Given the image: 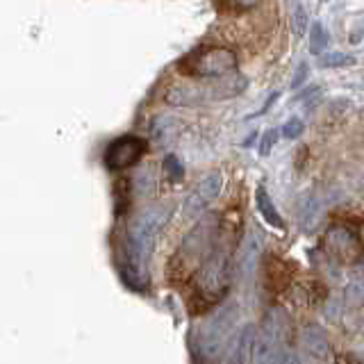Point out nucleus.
I'll return each mask as SVG.
<instances>
[{"label":"nucleus","instance_id":"obj_1","mask_svg":"<svg viewBox=\"0 0 364 364\" xmlns=\"http://www.w3.org/2000/svg\"><path fill=\"white\" fill-rule=\"evenodd\" d=\"M235 225H228L225 232L216 237L214 250L210 257L198 267L196 276H193V289L189 296V307L193 314L208 312L210 307L221 303L225 299L228 289L232 282V255H235Z\"/></svg>","mask_w":364,"mask_h":364},{"label":"nucleus","instance_id":"obj_2","mask_svg":"<svg viewBox=\"0 0 364 364\" xmlns=\"http://www.w3.org/2000/svg\"><path fill=\"white\" fill-rule=\"evenodd\" d=\"M221 216L212 212L191 228L189 235L182 239L180 248L176 250L173 262H171V278H185L189 280L191 273H196L198 267L205 259L210 257V253L214 250L216 237H219V228H221Z\"/></svg>","mask_w":364,"mask_h":364},{"label":"nucleus","instance_id":"obj_3","mask_svg":"<svg viewBox=\"0 0 364 364\" xmlns=\"http://www.w3.org/2000/svg\"><path fill=\"white\" fill-rule=\"evenodd\" d=\"M294 341V321L284 307H271L262 318L259 337L253 344L255 364H284Z\"/></svg>","mask_w":364,"mask_h":364},{"label":"nucleus","instance_id":"obj_4","mask_svg":"<svg viewBox=\"0 0 364 364\" xmlns=\"http://www.w3.org/2000/svg\"><path fill=\"white\" fill-rule=\"evenodd\" d=\"M246 87L244 77H225L223 82L216 85H185V87H173L166 94V102L176 107H191V105H200V102L208 100H223V98H232L237 94H242Z\"/></svg>","mask_w":364,"mask_h":364},{"label":"nucleus","instance_id":"obj_5","mask_svg":"<svg viewBox=\"0 0 364 364\" xmlns=\"http://www.w3.org/2000/svg\"><path fill=\"white\" fill-rule=\"evenodd\" d=\"M239 60L232 50L221 48V46H210L200 53L189 55L180 62V71L191 77H225L237 68Z\"/></svg>","mask_w":364,"mask_h":364},{"label":"nucleus","instance_id":"obj_6","mask_svg":"<svg viewBox=\"0 0 364 364\" xmlns=\"http://www.w3.org/2000/svg\"><path fill=\"white\" fill-rule=\"evenodd\" d=\"M326 250L337 262H344V264H358V262L362 259L360 223L355 228H350L346 223H335L326 232Z\"/></svg>","mask_w":364,"mask_h":364},{"label":"nucleus","instance_id":"obj_7","mask_svg":"<svg viewBox=\"0 0 364 364\" xmlns=\"http://www.w3.org/2000/svg\"><path fill=\"white\" fill-rule=\"evenodd\" d=\"M148 151V141L144 136L136 134H125L119 136L117 141H112L105 151V166L109 171H123L134 166Z\"/></svg>","mask_w":364,"mask_h":364},{"label":"nucleus","instance_id":"obj_8","mask_svg":"<svg viewBox=\"0 0 364 364\" xmlns=\"http://www.w3.org/2000/svg\"><path fill=\"white\" fill-rule=\"evenodd\" d=\"M237 307L235 305H225L219 314H214L208 323H205L203 333H200V346L203 350L208 353V355H214V353H219L221 346L225 344L228 335H230V330L235 326V314Z\"/></svg>","mask_w":364,"mask_h":364},{"label":"nucleus","instance_id":"obj_9","mask_svg":"<svg viewBox=\"0 0 364 364\" xmlns=\"http://www.w3.org/2000/svg\"><path fill=\"white\" fill-rule=\"evenodd\" d=\"M223 189V176L219 173V171H212V173L205 176L198 187L193 189L189 193V198L185 200V216H196L198 212H203L205 208H208V203H212L216 196L221 193Z\"/></svg>","mask_w":364,"mask_h":364},{"label":"nucleus","instance_id":"obj_10","mask_svg":"<svg viewBox=\"0 0 364 364\" xmlns=\"http://www.w3.org/2000/svg\"><path fill=\"white\" fill-rule=\"evenodd\" d=\"M301 341H303V348L310 353L314 360H330V355H333L330 339L326 335V330L318 323H307L301 335Z\"/></svg>","mask_w":364,"mask_h":364},{"label":"nucleus","instance_id":"obj_11","mask_svg":"<svg viewBox=\"0 0 364 364\" xmlns=\"http://www.w3.org/2000/svg\"><path fill=\"white\" fill-rule=\"evenodd\" d=\"M269 267L271 269H276V273L264 269V280H267V287L271 291H280L282 287H287L289 280H291V264H287V262H282L278 257H271L269 259Z\"/></svg>","mask_w":364,"mask_h":364},{"label":"nucleus","instance_id":"obj_12","mask_svg":"<svg viewBox=\"0 0 364 364\" xmlns=\"http://www.w3.org/2000/svg\"><path fill=\"white\" fill-rule=\"evenodd\" d=\"M255 203H257V210L259 214L264 216V221L273 228H278V230H284V221H282V216L278 214L276 210V205H273L271 196H269V191L264 187H259L257 193H255Z\"/></svg>","mask_w":364,"mask_h":364},{"label":"nucleus","instance_id":"obj_13","mask_svg":"<svg viewBox=\"0 0 364 364\" xmlns=\"http://www.w3.org/2000/svg\"><path fill=\"white\" fill-rule=\"evenodd\" d=\"M253 337H255V328L253 326H246L242 330V335L237 337V344L232 346V350L228 353L225 364H244L246 353L253 348Z\"/></svg>","mask_w":364,"mask_h":364},{"label":"nucleus","instance_id":"obj_14","mask_svg":"<svg viewBox=\"0 0 364 364\" xmlns=\"http://www.w3.org/2000/svg\"><path fill=\"white\" fill-rule=\"evenodd\" d=\"M132 187L136 189L139 196H153L155 187H157V178H155V171L153 168H141L136 171L134 178H132Z\"/></svg>","mask_w":364,"mask_h":364},{"label":"nucleus","instance_id":"obj_15","mask_svg":"<svg viewBox=\"0 0 364 364\" xmlns=\"http://www.w3.org/2000/svg\"><path fill=\"white\" fill-rule=\"evenodd\" d=\"M328 48V32L321 23H312V37H310V50L312 55H323V50Z\"/></svg>","mask_w":364,"mask_h":364},{"label":"nucleus","instance_id":"obj_16","mask_svg":"<svg viewBox=\"0 0 364 364\" xmlns=\"http://www.w3.org/2000/svg\"><path fill=\"white\" fill-rule=\"evenodd\" d=\"M353 57L350 55H344V53H328V55H321V66L323 68H337V66H350Z\"/></svg>","mask_w":364,"mask_h":364},{"label":"nucleus","instance_id":"obj_17","mask_svg":"<svg viewBox=\"0 0 364 364\" xmlns=\"http://www.w3.org/2000/svg\"><path fill=\"white\" fill-rule=\"evenodd\" d=\"M164 168H166V176L171 178V182H180L182 176H185V168H182L180 159L176 155H166L164 159Z\"/></svg>","mask_w":364,"mask_h":364},{"label":"nucleus","instance_id":"obj_18","mask_svg":"<svg viewBox=\"0 0 364 364\" xmlns=\"http://www.w3.org/2000/svg\"><path fill=\"white\" fill-rule=\"evenodd\" d=\"M344 303L348 307H360L362 305V282L355 280V282H350L348 287H346V299Z\"/></svg>","mask_w":364,"mask_h":364},{"label":"nucleus","instance_id":"obj_19","mask_svg":"<svg viewBox=\"0 0 364 364\" xmlns=\"http://www.w3.org/2000/svg\"><path fill=\"white\" fill-rule=\"evenodd\" d=\"M303 130H305V125L301 119H289L282 125V136H287V139H299V136L303 134Z\"/></svg>","mask_w":364,"mask_h":364},{"label":"nucleus","instance_id":"obj_20","mask_svg":"<svg viewBox=\"0 0 364 364\" xmlns=\"http://www.w3.org/2000/svg\"><path fill=\"white\" fill-rule=\"evenodd\" d=\"M291 28H294L296 37H303V34H305V30H307V14H305L303 7H296L294 18H291Z\"/></svg>","mask_w":364,"mask_h":364},{"label":"nucleus","instance_id":"obj_21","mask_svg":"<svg viewBox=\"0 0 364 364\" xmlns=\"http://www.w3.org/2000/svg\"><path fill=\"white\" fill-rule=\"evenodd\" d=\"M276 141H278V132L276 130H267L264 136H262V141H259V153L262 155H269L271 148L276 146Z\"/></svg>","mask_w":364,"mask_h":364},{"label":"nucleus","instance_id":"obj_22","mask_svg":"<svg viewBox=\"0 0 364 364\" xmlns=\"http://www.w3.org/2000/svg\"><path fill=\"white\" fill-rule=\"evenodd\" d=\"M259 0H223V5L232 7V9H239V11H246V9H253L257 7Z\"/></svg>","mask_w":364,"mask_h":364},{"label":"nucleus","instance_id":"obj_23","mask_svg":"<svg viewBox=\"0 0 364 364\" xmlns=\"http://www.w3.org/2000/svg\"><path fill=\"white\" fill-rule=\"evenodd\" d=\"M339 312H341V301L339 299H330L328 301V307H326V316L333 318V321H337L339 318Z\"/></svg>","mask_w":364,"mask_h":364},{"label":"nucleus","instance_id":"obj_24","mask_svg":"<svg viewBox=\"0 0 364 364\" xmlns=\"http://www.w3.org/2000/svg\"><path fill=\"white\" fill-rule=\"evenodd\" d=\"M305 77H307V64H301V66H299V71H296V77H294L291 87H294V89H299V87L305 82Z\"/></svg>","mask_w":364,"mask_h":364}]
</instances>
